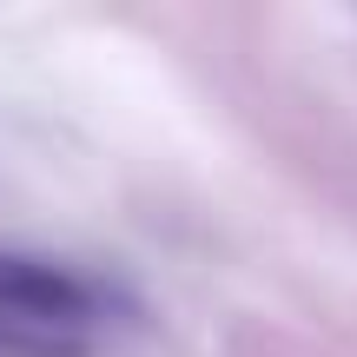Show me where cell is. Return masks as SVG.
Wrapping results in <instances>:
<instances>
[{
  "label": "cell",
  "instance_id": "1",
  "mask_svg": "<svg viewBox=\"0 0 357 357\" xmlns=\"http://www.w3.org/2000/svg\"><path fill=\"white\" fill-rule=\"evenodd\" d=\"M93 324H100V291L86 278H73L66 265H47V258L0 252V331L13 344L73 351Z\"/></svg>",
  "mask_w": 357,
  "mask_h": 357
}]
</instances>
